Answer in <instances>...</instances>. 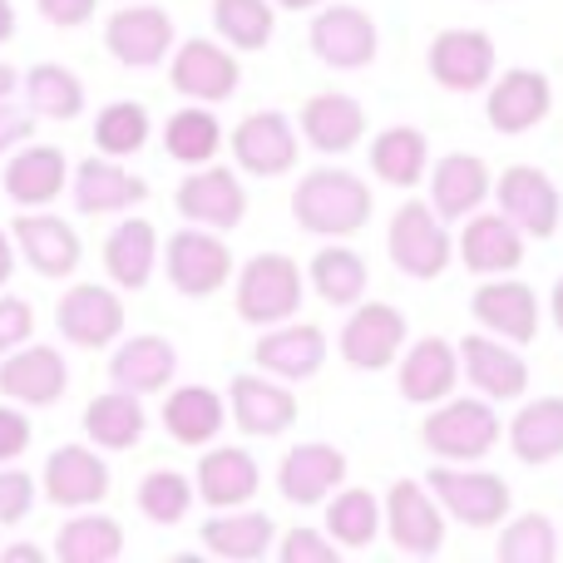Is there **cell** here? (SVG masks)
Segmentation results:
<instances>
[{
  "mask_svg": "<svg viewBox=\"0 0 563 563\" xmlns=\"http://www.w3.org/2000/svg\"><path fill=\"white\" fill-rule=\"evenodd\" d=\"M371 188L351 168H311L291 188V218L317 238H351L371 223Z\"/></svg>",
  "mask_w": 563,
  "mask_h": 563,
  "instance_id": "6da1fadb",
  "label": "cell"
},
{
  "mask_svg": "<svg viewBox=\"0 0 563 563\" xmlns=\"http://www.w3.org/2000/svg\"><path fill=\"white\" fill-rule=\"evenodd\" d=\"M499 435L505 426L495 416V400L485 396H445L420 420V445L435 460H485Z\"/></svg>",
  "mask_w": 563,
  "mask_h": 563,
  "instance_id": "7a4b0ae2",
  "label": "cell"
},
{
  "mask_svg": "<svg viewBox=\"0 0 563 563\" xmlns=\"http://www.w3.org/2000/svg\"><path fill=\"white\" fill-rule=\"evenodd\" d=\"M301 291H307V277H301V267L287 253H257L238 273L233 307L247 327H277V321L297 317Z\"/></svg>",
  "mask_w": 563,
  "mask_h": 563,
  "instance_id": "3957f363",
  "label": "cell"
},
{
  "mask_svg": "<svg viewBox=\"0 0 563 563\" xmlns=\"http://www.w3.org/2000/svg\"><path fill=\"white\" fill-rule=\"evenodd\" d=\"M386 253H390V263H396V273L410 277V282L445 277V267H450L445 218H440L430 203H420V198H406V203L396 208V218H390Z\"/></svg>",
  "mask_w": 563,
  "mask_h": 563,
  "instance_id": "277c9868",
  "label": "cell"
},
{
  "mask_svg": "<svg viewBox=\"0 0 563 563\" xmlns=\"http://www.w3.org/2000/svg\"><path fill=\"white\" fill-rule=\"evenodd\" d=\"M430 495L440 499V509H445L455 525L465 529H495L509 519V505H515V495H509V479L495 475V470H460V465H435L426 475Z\"/></svg>",
  "mask_w": 563,
  "mask_h": 563,
  "instance_id": "5b68a950",
  "label": "cell"
},
{
  "mask_svg": "<svg viewBox=\"0 0 563 563\" xmlns=\"http://www.w3.org/2000/svg\"><path fill=\"white\" fill-rule=\"evenodd\" d=\"M380 525H386V539L396 544V554L406 559H435L445 549V509L430 495L426 479H396Z\"/></svg>",
  "mask_w": 563,
  "mask_h": 563,
  "instance_id": "8992f818",
  "label": "cell"
},
{
  "mask_svg": "<svg viewBox=\"0 0 563 563\" xmlns=\"http://www.w3.org/2000/svg\"><path fill=\"white\" fill-rule=\"evenodd\" d=\"M164 273L174 282V291L203 301L213 291H223L233 282V247L213 233V228H184L164 243Z\"/></svg>",
  "mask_w": 563,
  "mask_h": 563,
  "instance_id": "52a82bcc",
  "label": "cell"
},
{
  "mask_svg": "<svg viewBox=\"0 0 563 563\" xmlns=\"http://www.w3.org/2000/svg\"><path fill=\"white\" fill-rule=\"evenodd\" d=\"M406 336H410V327L390 301L361 297L356 307H351L346 327H341L336 351H341V361L356 371H390L400 361V351H406Z\"/></svg>",
  "mask_w": 563,
  "mask_h": 563,
  "instance_id": "ba28073f",
  "label": "cell"
},
{
  "mask_svg": "<svg viewBox=\"0 0 563 563\" xmlns=\"http://www.w3.org/2000/svg\"><path fill=\"white\" fill-rule=\"evenodd\" d=\"M55 327H59V336L79 351L114 346V341L124 336V301H119V287L75 282V287L55 301Z\"/></svg>",
  "mask_w": 563,
  "mask_h": 563,
  "instance_id": "9c48e42d",
  "label": "cell"
},
{
  "mask_svg": "<svg viewBox=\"0 0 563 563\" xmlns=\"http://www.w3.org/2000/svg\"><path fill=\"white\" fill-rule=\"evenodd\" d=\"M168 85L184 99H194V104H223L243 85L238 49H228L223 40H203V35L184 40L174 49V65H168Z\"/></svg>",
  "mask_w": 563,
  "mask_h": 563,
  "instance_id": "30bf717a",
  "label": "cell"
},
{
  "mask_svg": "<svg viewBox=\"0 0 563 563\" xmlns=\"http://www.w3.org/2000/svg\"><path fill=\"white\" fill-rule=\"evenodd\" d=\"M495 198H499V213L519 228L525 238L544 243V238L559 233V218H563V198L559 184L534 164H509L505 174L495 178Z\"/></svg>",
  "mask_w": 563,
  "mask_h": 563,
  "instance_id": "8fae6325",
  "label": "cell"
},
{
  "mask_svg": "<svg viewBox=\"0 0 563 563\" xmlns=\"http://www.w3.org/2000/svg\"><path fill=\"white\" fill-rule=\"evenodd\" d=\"M69 390V361L59 346H45V341H25V346L5 351L0 356V396L15 400V406H55Z\"/></svg>",
  "mask_w": 563,
  "mask_h": 563,
  "instance_id": "7c38bea8",
  "label": "cell"
},
{
  "mask_svg": "<svg viewBox=\"0 0 563 563\" xmlns=\"http://www.w3.org/2000/svg\"><path fill=\"white\" fill-rule=\"evenodd\" d=\"M174 208L198 228H213V233H228L247 218V188L233 168L223 164H198L194 174L178 184Z\"/></svg>",
  "mask_w": 563,
  "mask_h": 563,
  "instance_id": "4fadbf2b",
  "label": "cell"
},
{
  "mask_svg": "<svg viewBox=\"0 0 563 563\" xmlns=\"http://www.w3.org/2000/svg\"><path fill=\"white\" fill-rule=\"evenodd\" d=\"M426 65H430V79L450 95H475L495 79V40L485 30H440L426 49Z\"/></svg>",
  "mask_w": 563,
  "mask_h": 563,
  "instance_id": "5bb4252c",
  "label": "cell"
},
{
  "mask_svg": "<svg viewBox=\"0 0 563 563\" xmlns=\"http://www.w3.org/2000/svg\"><path fill=\"white\" fill-rule=\"evenodd\" d=\"M307 40H311V55L331 69H366L380 49L376 20L361 5H317Z\"/></svg>",
  "mask_w": 563,
  "mask_h": 563,
  "instance_id": "9a60e30c",
  "label": "cell"
},
{
  "mask_svg": "<svg viewBox=\"0 0 563 563\" xmlns=\"http://www.w3.org/2000/svg\"><path fill=\"white\" fill-rule=\"evenodd\" d=\"M10 238H15L20 263L35 277H49V282L75 277L79 257H85V243H79L75 228L55 213H35V208H25V213L10 223Z\"/></svg>",
  "mask_w": 563,
  "mask_h": 563,
  "instance_id": "2e32d148",
  "label": "cell"
},
{
  "mask_svg": "<svg viewBox=\"0 0 563 563\" xmlns=\"http://www.w3.org/2000/svg\"><path fill=\"white\" fill-rule=\"evenodd\" d=\"M470 317L489 331V336H505L515 346H529L539 336V297L529 282H519L515 273L505 277H479L475 297H470Z\"/></svg>",
  "mask_w": 563,
  "mask_h": 563,
  "instance_id": "e0dca14e",
  "label": "cell"
},
{
  "mask_svg": "<svg viewBox=\"0 0 563 563\" xmlns=\"http://www.w3.org/2000/svg\"><path fill=\"white\" fill-rule=\"evenodd\" d=\"M228 148H233V164L243 168V174H253V178L287 174V168L297 164V154H301L297 129H291V119L277 114V109H257V114L238 119Z\"/></svg>",
  "mask_w": 563,
  "mask_h": 563,
  "instance_id": "ac0fdd59",
  "label": "cell"
},
{
  "mask_svg": "<svg viewBox=\"0 0 563 563\" xmlns=\"http://www.w3.org/2000/svg\"><path fill=\"white\" fill-rule=\"evenodd\" d=\"M104 49L124 69H154L174 49V15L158 5H124L104 20Z\"/></svg>",
  "mask_w": 563,
  "mask_h": 563,
  "instance_id": "d6986e66",
  "label": "cell"
},
{
  "mask_svg": "<svg viewBox=\"0 0 563 563\" xmlns=\"http://www.w3.org/2000/svg\"><path fill=\"white\" fill-rule=\"evenodd\" d=\"M460 380L475 386L485 400H519L529 390V361L505 341H489L485 331L460 336Z\"/></svg>",
  "mask_w": 563,
  "mask_h": 563,
  "instance_id": "ffe728a7",
  "label": "cell"
},
{
  "mask_svg": "<svg viewBox=\"0 0 563 563\" xmlns=\"http://www.w3.org/2000/svg\"><path fill=\"white\" fill-rule=\"evenodd\" d=\"M549 109H554V85L539 69H505L485 99V119L495 134H529L549 119Z\"/></svg>",
  "mask_w": 563,
  "mask_h": 563,
  "instance_id": "44dd1931",
  "label": "cell"
},
{
  "mask_svg": "<svg viewBox=\"0 0 563 563\" xmlns=\"http://www.w3.org/2000/svg\"><path fill=\"white\" fill-rule=\"evenodd\" d=\"M109 485H114L109 465L89 445H59L45 460V475H40L45 499L59 509H95L99 499H109Z\"/></svg>",
  "mask_w": 563,
  "mask_h": 563,
  "instance_id": "7402d4cb",
  "label": "cell"
},
{
  "mask_svg": "<svg viewBox=\"0 0 563 563\" xmlns=\"http://www.w3.org/2000/svg\"><path fill=\"white\" fill-rule=\"evenodd\" d=\"M346 485V455L336 445H321V440H307V445H291L277 465V495L287 505H321L336 489Z\"/></svg>",
  "mask_w": 563,
  "mask_h": 563,
  "instance_id": "603a6c76",
  "label": "cell"
},
{
  "mask_svg": "<svg viewBox=\"0 0 563 563\" xmlns=\"http://www.w3.org/2000/svg\"><path fill=\"white\" fill-rule=\"evenodd\" d=\"M257 371L277 380H311L321 366H327V331L311 327V321H277V327H263L253 346Z\"/></svg>",
  "mask_w": 563,
  "mask_h": 563,
  "instance_id": "cb8c5ba5",
  "label": "cell"
},
{
  "mask_svg": "<svg viewBox=\"0 0 563 563\" xmlns=\"http://www.w3.org/2000/svg\"><path fill=\"white\" fill-rule=\"evenodd\" d=\"M69 194H75V208L85 218H104V213H129L148 198V184L139 174H129L119 158L95 154L79 158L75 178H69Z\"/></svg>",
  "mask_w": 563,
  "mask_h": 563,
  "instance_id": "d4e9b609",
  "label": "cell"
},
{
  "mask_svg": "<svg viewBox=\"0 0 563 563\" xmlns=\"http://www.w3.org/2000/svg\"><path fill=\"white\" fill-rule=\"evenodd\" d=\"M460 386V351L445 336H420L400 351L396 361V390L410 406H435Z\"/></svg>",
  "mask_w": 563,
  "mask_h": 563,
  "instance_id": "484cf974",
  "label": "cell"
},
{
  "mask_svg": "<svg viewBox=\"0 0 563 563\" xmlns=\"http://www.w3.org/2000/svg\"><path fill=\"white\" fill-rule=\"evenodd\" d=\"M228 420L253 440H273L297 426V396L287 386H277V380L233 376V386H228Z\"/></svg>",
  "mask_w": 563,
  "mask_h": 563,
  "instance_id": "4316f807",
  "label": "cell"
},
{
  "mask_svg": "<svg viewBox=\"0 0 563 563\" xmlns=\"http://www.w3.org/2000/svg\"><path fill=\"white\" fill-rule=\"evenodd\" d=\"M430 208H435L445 223H460V218L479 213V203L489 198L495 178H489V164L479 154H445L430 164Z\"/></svg>",
  "mask_w": 563,
  "mask_h": 563,
  "instance_id": "83f0119b",
  "label": "cell"
},
{
  "mask_svg": "<svg viewBox=\"0 0 563 563\" xmlns=\"http://www.w3.org/2000/svg\"><path fill=\"white\" fill-rule=\"evenodd\" d=\"M460 263L475 277H505L525 263V233L505 213H470L460 233Z\"/></svg>",
  "mask_w": 563,
  "mask_h": 563,
  "instance_id": "f1b7e54d",
  "label": "cell"
},
{
  "mask_svg": "<svg viewBox=\"0 0 563 563\" xmlns=\"http://www.w3.org/2000/svg\"><path fill=\"white\" fill-rule=\"evenodd\" d=\"M69 188V158L55 144H25L5 164V198L15 208H49Z\"/></svg>",
  "mask_w": 563,
  "mask_h": 563,
  "instance_id": "f546056e",
  "label": "cell"
},
{
  "mask_svg": "<svg viewBox=\"0 0 563 563\" xmlns=\"http://www.w3.org/2000/svg\"><path fill=\"white\" fill-rule=\"evenodd\" d=\"M198 539H203V549L213 559H228V563H257L273 554V539H277V525L273 515H263V509H218L213 519H208L203 529H198Z\"/></svg>",
  "mask_w": 563,
  "mask_h": 563,
  "instance_id": "4dcf8cb0",
  "label": "cell"
},
{
  "mask_svg": "<svg viewBox=\"0 0 563 563\" xmlns=\"http://www.w3.org/2000/svg\"><path fill=\"white\" fill-rule=\"evenodd\" d=\"M257 485H263V470H257V460L238 445H213L203 460H198L194 489L208 509L247 505V499H257Z\"/></svg>",
  "mask_w": 563,
  "mask_h": 563,
  "instance_id": "1f68e13d",
  "label": "cell"
},
{
  "mask_svg": "<svg viewBox=\"0 0 563 563\" xmlns=\"http://www.w3.org/2000/svg\"><path fill=\"white\" fill-rule=\"evenodd\" d=\"M301 139H307L317 154H351V148L366 139V109L351 95H311L301 104Z\"/></svg>",
  "mask_w": 563,
  "mask_h": 563,
  "instance_id": "d6a6232c",
  "label": "cell"
},
{
  "mask_svg": "<svg viewBox=\"0 0 563 563\" xmlns=\"http://www.w3.org/2000/svg\"><path fill=\"white\" fill-rule=\"evenodd\" d=\"M178 376V351L168 336H129L124 346L114 351V361H109V380H114L119 390H134V396H158V390H168V380Z\"/></svg>",
  "mask_w": 563,
  "mask_h": 563,
  "instance_id": "836d02e7",
  "label": "cell"
},
{
  "mask_svg": "<svg viewBox=\"0 0 563 563\" xmlns=\"http://www.w3.org/2000/svg\"><path fill=\"white\" fill-rule=\"evenodd\" d=\"M158 420H164L168 440H178V445H188V450H203V445H213L218 430L228 426V400L218 396L213 386H178V390H168Z\"/></svg>",
  "mask_w": 563,
  "mask_h": 563,
  "instance_id": "e575fe53",
  "label": "cell"
},
{
  "mask_svg": "<svg viewBox=\"0 0 563 563\" xmlns=\"http://www.w3.org/2000/svg\"><path fill=\"white\" fill-rule=\"evenodd\" d=\"M144 396H134V390L109 386L85 406V435L95 450H134L144 440Z\"/></svg>",
  "mask_w": 563,
  "mask_h": 563,
  "instance_id": "d590c367",
  "label": "cell"
},
{
  "mask_svg": "<svg viewBox=\"0 0 563 563\" xmlns=\"http://www.w3.org/2000/svg\"><path fill=\"white\" fill-rule=\"evenodd\" d=\"M158 263V233L148 218H124L104 238V273L119 291H144Z\"/></svg>",
  "mask_w": 563,
  "mask_h": 563,
  "instance_id": "8d00e7d4",
  "label": "cell"
},
{
  "mask_svg": "<svg viewBox=\"0 0 563 563\" xmlns=\"http://www.w3.org/2000/svg\"><path fill=\"white\" fill-rule=\"evenodd\" d=\"M509 450L525 465H549L563 455V396H534L509 420Z\"/></svg>",
  "mask_w": 563,
  "mask_h": 563,
  "instance_id": "74e56055",
  "label": "cell"
},
{
  "mask_svg": "<svg viewBox=\"0 0 563 563\" xmlns=\"http://www.w3.org/2000/svg\"><path fill=\"white\" fill-rule=\"evenodd\" d=\"M371 174L390 188H416L430 174V139L410 124H390L371 139Z\"/></svg>",
  "mask_w": 563,
  "mask_h": 563,
  "instance_id": "f35d334b",
  "label": "cell"
},
{
  "mask_svg": "<svg viewBox=\"0 0 563 563\" xmlns=\"http://www.w3.org/2000/svg\"><path fill=\"white\" fill-rule=\"evenodd\" d=\"M307 282L327 307H356L366 297V257L356 247H346L341 238H331L307 267Z\"/></svg>",
  "mask_w": 563,
  "mask_h": 563,
  "instance_id": "ab89813d",
  "label": "cell"
},
{
  "mask_svg": "<svg viewBox=\"0 0 563 563\" xmlns=\"http://www.w3.org/2000/svg\"><path fill=\"white\" fill-rule=\"evenodd\" d=\"M223 144H228L223 124H218V114L213 109H203V104L178 109V114H168V124H164V154L174 158V164H184V168L213 164Z\"/></svg>",
  "mask_w": 563,
  "mask_h": 563,
  "instance_id": "60d3db41",
  "label": "cell"
},
{
  "mask_svg": "<svg viewBox=\"0 0 563 563\" xmlns=\"http://www.w3.org/2000/svg\"><path fill=\"white\" fill-rule=\"evenodd\" d=\"M119 554H124V525L109 515H95V509L75 515L55 534V559L65 563H114Z\"/></svg>",
  "mask_w": 563,
  "mask_h": 563,
  "instance_id": "b9f144b4",
  "label": "cell"
},
{
  "mask_svg": "<svg viewBox=\"0 0 563 563\" xmlns=\"http://www.w3.org/2000/svg\"><path fill=\"white\" fill-rule=\"evenodd\" d=\"M213 30L228 49L257 55V49L273 45L277 5L273 0H213Z\"/></svg>",
  "mask_w": 563,
  "mask_h": 563,
  "instance_id": "7bdbcfd3",
  "label": "cell"
},
{
  "mask_svg": "<svg viewBox=\"0 0 563 563\" xmlns=\"http://www.w3.org/2000/svg\"><path fill=\"white\" fill-rule=\"evenodd\" d=\"M327 534L336 539V549L361 554L376 544L380 534V499L371 489H336L327 499Z\"/></svg>",
  "mask_w": 563,
  "mask_h": 563,
  "instance_id": "ee69618b",
  "label": "cell"
},
{
  "mask_svg": "<svg viewBox=\"0 0 563 563\" xmlns=\"http://www.w3.org/2000/svg\"><path fill=\"white\" fill-rule=\"evenodd\" d=\"M25 104L35 109V119L69 124V119L85 114V85H79V75L65 65H35L25 75Z\"/></svg>",
  "mask_w": 563,
  "mask_h": 563,
  "instance_id": "f6af8a7d",
  "label": "cell"
},
{
  "mask_svg": "<svg viewBox=\"0 0 563 563\" xmlns=\"http://www.w3.org/2000/svg\"><path fill=\"white\" fill-rule=\"evenodd\" d=\"M154 134V119L139 99H114L95 114V148L109 158H134Z\"/></svg>",
  "mask_w": 563,
  "mask_h": 563,
  "instance_id": "bcb514c9",
  "label": "cell"
},
{
  "mask_svg": "<svg viewBox=\"0 0 563 563\" xmlns=\"http://www.w3.org/2000/svg\"><path fill=\"white\" fill-rule=\"evenodd\" d=\"M499 563H554L559 559V529L549 515H519L499 529V544H495Z\"/></svg>",
  "mask_w": 563,
  "mask_h": 563,
  "instance_id": "7dc6e473",
  "label": "cell"
},
{
  "mask_svg": "<svg viewBox=\"0 0 563 563\" xmlns=\"http://www.w3.org/2000/svg\"><path fill=\"white\" fill-rule=\"evenodd\" d=\"M194 479L178 475V470H148L144 479H139V515L148 519V525H184L188 509H194Z\"/></svg>",
  "mask_w": 563,
  "mask_h": 563,
  "instance_id": "c3c4849f",
  "label": "cell"
},
{
  "mask_svg": "<svg viewBox=\"0 0 563 563\" xmlns=\"http://www.w3.org/2000/svg\"><path fill=\"white\" fill-rule=\"evenodd\" d=\"M277 559L282 563H336L341 549L331 534H321V529H287V534L277 539Z\"/></svg>",
  "mask_w": 563,
  "mask_h": 563,
  "instance_id": "681fc988",
  "label": "cell"
},
{
  "mask_svg": "<svg viewBox=\"0 0 563 563\" xmlns=\"http://www.w3.org/2000/svg\"><path fill=\"white\" fill-rule=\"evenodd\" d=\"M35 509V475L15 465H0V529L20 525Z\"/></svg>",
  "mask_w": 563,
  "mask_h": 563,
  "instance_id": "f907efd6",
  "label": "cell"
},
{
  "mask_svg": "<svg viewBox=\"0 0 563 563\" xmlns=\"http://www.w3.org/2000/svg\"><path fill=\"white\" fill-rule=\"evenodd\" d=\"M35 336V311L25 297H0V356Z\"/></svg>",
  "mask_w": 563,
  "mask_h": 563,
  "instance_id": "816d5d0a",
  "label": "cell"
},
{
  "mask_svg": "<svg viewBox=\"0 0 563 563\" xmlns=\"http://www.w3.org/2000/svg\"><path fill=\"white\" fill-rule=\"evenodd\" d=\"M30 440H35V426L25 420V410H20L15 400H0V465L25 455Z\"/></svg>",
  "mask_w": 563,
  "mask_h": 563,
  "instance_id": "f5cc1de1",
  "label": "cell"
},
{
  "mask_svg": "<svg viewBox=\"0 0 563 563\" xmlns=\"http://www.w3.org/2000/svg\"><path fill=\"white\" fill-rule=\"evenodd\" d=\"M30 134H35V109H30V104H10V99H0V154H10V148H20Z\"/></svg>",
  "mask_w": 563,
  "mask_h": 563,
  "instance_id": "db71d44e",
  "label": "cell"
},
{
  "mask_svg": "<svg viewBox=\"0 0 563 563\" xmlns=\"http://www.w3.org/2000/svg\"><path fill=\"white\" fill-rule=\"evenodd\" d=\"M35 5H40V15H45L55 30H79V25H89V20H95L99 0H35Z\"/></svg>",
  "mask_w": 563,
  "mask_h": 563,
  "instance_id": "11a10c76",
  "label": "cell"
},
{
  "mask_svg": "<svg viewBox=\"0 0 563 563\" xmlns=\"http://www.w3.org/2000/svg\"><path fill=\"white\" fill-rule=\"evenodd\" d=\"M15 263H20V253H15V238L0 228V291H5V282L15 277Z\"/></svg>",
  "mask_w": 563,
  "mask_h": 563,
  "instance_id": "9f6ffc18",
  "label": "cell"
},
{
  "mask_svg": "<svg viewBox=\"0 0 563 563\" xmlns=\"http://www.w3.org/2000/svg\"><path fill=\"white\" fill-rule=\"evenodd\" d=\"M0 563H45V549L40 544H5L0 549Z\"/></svg>",
  "mask_w": 563,
  "mask_h": 563,
  "instance_id": "6f0895ef",
  "label": "cell"
},
{
  "mask_svg": "<svg viewBox=\"0 0 563 563\" xmlns=\"http://www.w3.org/2000/svg\"><path fill=\"white\" fill-rule=\"evenodd\" d=\"M10 40H15V5L0 0V45H10Z\"/></svg>",
  "mask_w": 563,
  "mask_h": 563,
  "instance_id": "680465c9",
  "label": "cell"
},
{
  "mask_svg": "<svg viewBox=\"0 0 563 563\" xmlns=\"http://www.w3.org/2000/svg\"><path fill=\"white\" fill-rule=\"evenodd\" d=\"M549 317H554V327L563 331V277L554 282V291H549Z\"/></svg>",
  "mask_w": 563,
  "mask_h": 563,
  "instance_id": "91938a15",
  "label": "cell"
},
{
  "mask_svg": "<svg viewBox=\"0 0 563 563\" xmlns=\"http://www.w3.org/2000/svg\"><path fill=\"white\" fill-rule=\"evenodd\" d=\"M15 85H20V75H15V69H10V65H0V99H10V95H15Z\"/></svg>",
  "mask_w": 563,
  "mask_h": 563,
  "instance_id": "94428289",
  "label": "cell"
},
{
  "mask_svg": "<svg viewBox=\"0 0 563 563\" xmlns=\"http://www.w3.org/2000/svg\"><path fill=\"white\" fill-rule=\"evenodd\" d=\"M273 5H282V10H317V5H327V0H273Z\"/></svg>",
  "mask_w": 563,
  "mask_h": 563,
  "instance_id": "6125c7cd",
  "label": "cell"
}]
</instances>
